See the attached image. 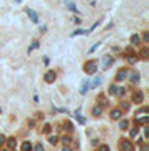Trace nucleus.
<instances>
[{"label": "nucleus", "mask_w": 149, "mask_h": 151, "mask_svg": "<svg viewBox=\"0 0 149 151\" xmlns=\"http://www.w3.org/2000/svg\"><path fill=\"white\" fill-rule=\"evenodd\" d=\"M96 71H97L96 61H87L86 64H84V72L86 74H96Z\"/></svg>", "instance_id": "obj_1"}, {"label": "nucleus", "mask_w": 149, "mask_h": 151, "mask_svg": "<svg viewBox=\"0 0 149 151\" xmlns=\"http://www.w3.org/2000/svg\"><path fill=\"white\" fill-rule=\"evenodd\" d=\"M119 149H121V151H132L134 149V144L129 139H121V141H119Z\"/></svg>", "instance_id": "obj_2"}, {"label": "nucleus", "mask_w": 149, "mask_h": 151, "mask_svg": "<svg viewBox=\"0 0 149 151\" xmlns=\"http://www.w3.org/2000/svg\"><path fill=\"white\" fill-rule=\"evenodd\" d=\"M55 77H57V74H55L54 71H49V72L45 74L44 79H45V82H47V84H52V82L55 81Z\"/></svg>", "instance_id": "obj_3"}, {"label": "nucleus", "mask_w": 149, "mask_h": 151, "mask_svg": "<svg viewBox=\"0 0 149 151\" xmlns=\"http://www.w3.org/2000/svg\"><path fill=\"white\" fill-rule=\"evenodd\" d=\"M27 15H28V19H30L34 24H37V22H39V15H37V14H35L32 9H27Z\"/></svg>", "instance_id": "obj_4"}, {"label": "nucleus", "mask_w": 149, "mask_h": 151, "mask_svg": "<svg viewBox=\"0 0 149 151\" xmlns=\"http://www.w3.org/2000/svg\"><path fill=\"white\" fill-rule=\"evenodd\" d=\"M126 77H127V71H126V69H121V71H117V76H116V81H117V82L124 81Z\"/></svg>", "instance_id": "obj_5"}, {"label": "nucleus", "mask_w": 149, "mask_h": 151, "mask_svg": "<svg viewBox=\"0 0 149 151\" xmlns=\"http://www.w3.org/2000/svg\"><path fill=\"white\" fill-rule=\"evenodd\" d=\"M132 99H134V102H142L144 101V94H142V91H138V92H134V96H132Z\"/></svg>", "instance_id": "obj_6"}, {"label": "nucleus", "mask_w": 149, "mask_h": 151, "mask_svg": "<svg viewBox=\"0 0 149 151\" xmlns=\"http://www.w3.org/2000/svg\"><path fill=\"white\" fill-rule=\"evenodd\" d=\"M110 117H112V119H121L122 111L121 109H112V111H110Z\"/></svg>", "instance_id": "obj_7"}, {"label": "nucleus", "mask_w": 149, "mask_h": 151, "mask_svg": "<svg viewBox=\"0 0 149 151\" xmlns=\"http://www.w3.org/2000/svg\"><path fill=\"white\" fill-rule=\"evenodd\" d=\"M92 114H94V116H100V114H102V106H100V104L94 106L92 107Z\"/></svg>", "instance_id": "obj_8"}, {"label": "nucleus", "mask_w": 149, "mask_h": 151, "mask_svg": "<svg viewBox=\"0 0 149 151\" xmlns=\"http://www.w3.org/2000/svg\"><path fill=\"white\" fill-rule=\"evenodd\" d=\"M110 66H112V57L106 56L104 57V69H107V67H110Z\"/></svg>", "instance_id": "obj_9"}, {"label": "nucleus", "mask_w": 149, "mask_h": 151, "mask_svg": "<svg viewBox=\"0 0 149 151\" xmlns=\"http://www.w3.org/2000/svg\"><path fill=\"white\" fill-rule=\"evenodd\" d=\"M32 149V144L28 143V141H25V143H22V151H30Z\"/></svg>", "instance_id": "obj_10"}, {"label": "nucleus", "mask_w": 149, "mask_h": 151, "mask_svg": "<svg viewBox=\"0 0 149 151\" xmlns=\"http://www.w3.org/2000/svg\"><path fill=\"white\" fill-rule=\"evenodd\" d=\"M5 143H7V144H8V146H10V148H14V146L17 144V141H15V138H8V139H7Z\"/></svg>", "instance_id": "obj_11"}, {"label": "nucleus", "mask_w": 149, "mask_h": 151, "mask_svg": "<svg viewBox=\"0 0 149 151\" xmlns=\"http://www.w3.org/2000/svg\"><path fill=\"white\" fill-rule=\"evenodd\" d=\"M139 42H141V39H139L138 35H132V37H131V44L132 45H138Z\"/></svg>", "instance_id": "obj_12"}, {"label": "nucleus", "mask_w": 149, "mask_h": 151, "mask_svg": "<svg viewBox=\"0 0 149 151\" xmlns=\"http://www.w3.org/2000/svg\"><path fill=\"white\" fill-rule=\"evenodd\" d=\"M127 126H129V123H127V119H122L121 123H119V128H121V129H127Z\"/></svg>", "instance_id": "obj_13"}, {"label": "nucleus", "mask_w": 149, "mask_h": 151, "mask_svg": "<svg viewBox=\"0 0 149 151\" xmlns=\"http://www.w3.org/2000/svg\"><path fill=\"white\" fill-rule=\"evenodd\" d=\"M131 81H132L134 84H136V82H139V74H138V72H134L132 76H131Z\"/></svg>", "instance_id": "obj_14"}, {"label": "nucleus", "mask_w": 149, "mask_h": 151, "mask_svg": "<svg viewBox=\"0 0 149 151\" xmlns=\"http://www.w3.org/2000/svg\"><path fill=\"white\" fill-rule=\"evenodd\" d=\"M49 141H50V144H57L59 138H57V136H50V138H49Z\"/></svg>", "instance_id": "obj_15"}, {"label": "nucleus", "mask_w": 149, "mask_h": 151, "mask_svg": "<svg viewBox=\"0 0 149 151\" xmlns=\"http://www.w3.org/2000/svg\"><path fill=\"white\" fill-rule=\"evenodd\" d=\"M87 91H89V84H87V82H84V86H82V89H80V92H82V94H86Z\"/></svg>", "instance_id": "obj_16"}, {"label": "nucleus", "mask_w": 149, "mask_h": 151, "mask_svg": "<svg viewBox=\"0 0 149 151\" xmlns=\"http://www.w3.org/2000/svg\"><path fill=\"white\" fill-rule=\"evenodd\" d=\"M127 61H129V64H136V62H138V57L129 56V57H127Z\"/></svg>", "instance_id": "obj_17"}, {"label": "nucleus", "mask_w": 149, "mask_h": 151, "mask_svg": "<svg viewBox=\"0 0 149 151\" xmlns=\"http://www.w3.org/2000/svg\"><path fill=\"white\" fill-rule=\"evenodd\" d=\"M99 151H110V148L107 144H100L99 146Z\"/></svg>", "instance_id": "obj_18"}, {"label": "nucleus", "mask_w": 149, "mask_h": 151, "mask_svg": "<svg viewBox=\"0 0 149 151\" xmlns=\"http://www.w3.org/2000/svg\"><path fill=\"white\" fill-rule=\"evenodd\" d=\"M138 133H139V128H138V126H136L134 129H131V136H132V138H134V136H138Z\"/></svg>", "instance_id": "obj_19"}, {"label": "nucleus", "mask_w": 149, "mask_h": 151, "mask_svg": "<svg viewBox=\"0 0 149 151\" xmlns=\"http://www.w3.org/2000/svg\"><path fill=\"white\" fill-rule=\"evenodd\" d=\"M37 47H39V42H34V44L30 45V47H28V50H35Z\"/></svg>", "instance_id": "obj_20"}, {"label": "nucleus", "mask_w": 149, "mask_h": 151, "mask_svg": "<svg viewBox=\"0 0 149 151\" xmlns=\"http://www.w3.org/2000/svg\"><path fill=\"white\" fill-rule=\"evenodd\" d=\"M141 56H142L144 59H146V57L149 56V50H148V49H142V52H141Z\"/></svg>", "instance_id": "obj_21"}, {"label": "nucleus", "mask_w": 149, "mask_h": 151, "mask_svg": "<svg viewBox=\"0 0 149 151\" xmlns=\"http://www.w3.org/2000/svg\"><path fill=\"white\" fill-rule=\"evenodd\" d=\"M116 94H117V96H122V94H124V87H117Z\"/></svg>", "instance_id": "obj_22"}, {"label": "nucleus", "mask_w": 149, "mask_h": 151, "mask_svg": "<svg viewBox=\"0 0 149 151\" xmlns=\"http://www.w3.org/2000/svg\"><path fill=\"white\" fill-rule=\"evenodd\" d=\"M44 133H45V134L50 133V124H45V126H44Z\"/></svg>", "instance_id": "obj_23"}, {"label": "nucleus", "mask_w": 149, "mask_h": 151, "mask_svg": "<svg viewBox=\"0 0 149 151\" xmlns=\"http://www.w3.org/2000/svg\"><path fill=\"white\" fill-rule=\"evenodd\" d=\"M116 91H117V87L112 86V87H109V94H116Z\"/></svg>", "instance_id": "obj_24"}, {"label": "nucleus", "mask_w": 149, "mask_h": 151, "mask_svg": "<svg viewBox=\"0 0 149 151\" xmlns=\"http://www.w3.org/2000/svg\"><path fill=\"white\" fill-rule=\"evenodd\" d=\"M62 143H64V144H69V143H70V138H67V136H66V138H62Z\"/></svg>", "instance_id": "obj_25"}, {"label": "nucleus", "mask_w": 149, "mask_h": 151, "mask_svg": "<svg viewBox=\"0 0 149 151\" xmlns=\"http://www.w3.org/2000/svg\"><path fill=\"white\" fill-rule=\"evenodd\" d=\"M122 109H124V111H127V109H129V104H127V102L121 104V111H122Z\"/></svg>", "instance_id": "obj_26"}, {"label": "nucleus", "mask_w": 149, "mask_h": 151, "mask_svg": "<svg viewBox=\"0 0 149 151\" xmlns=\"http://www.w3.org/2000/svg\"><path fill=\"white\" fill-rule=\"evenodd\" d=\"M5 141H7L5 136H0V146H4V144H5Z\"/></svg>", "instance_id": "obj_27"}, {"label": "nucleus", "mask_w": 149, "mask_h": 151, "mask_svg": "<svg viewBox=\"0 0 149 151\" xmlns=\"http://www.w3.org/2000/svg\"><path fill=\"white\" fill-rule=\"evenodd\" d=\"M86 32H89V30H76L74 35H80V34H86Z\"/></svg>", "instance_id": "obj_28"}, {"label": "nucleus", "mask_w": 149, "mask_h": 151, "mask_svg": "<svg viewBox=\"0 0 149 151\" xmlns=\"http://www.w3.org/2000/svg\"><path fill=\"white\" fill-rule=\"evenodd\" d=\"M69 9H70L72 12H77V9H76V5H74V4H69Z\"/></svg>", "instance_id": "obj_29"}, {"label": "nucleus", "mask_w": 149, "mask_h": 151, "mask_svg": "<svg viewBox=\"0 0 149 151\" xmlns=\"http://www.w3.org/2000/svg\"><path fill=\"white\" fill-rule=\"evenodd\" d=\"M66 128H67V131H69V133H70V131H72V128H74V126H72L70 123H67V124H66Z\"/></svg>", "instance_id": "obj_30"}, {"label": "nucleus", "mask_w": 149, "mask_h": 151, "mask_svg": "<svg viewBox=\"0 0 149 151\" xmlns=\"http://www.w3.org/2000/svg\"><path fill=\"white\" fill-rule=\"evenodd\" d=\"M77 121H79V123H82V124H84V123H86V119H84V117H82V116H79V114H77Z\"/></svg>", "instance_id": "obj_31"}, {"label": "nucleus", "mask_w": 149, "mask_h": 151, "mask_svg": "<svg viewBox=\"0 0 149 151\" xmlns=\"http://www.w3.org/2000/svg\"><path fill=\"white\" fill-rule=\"evenodd\" d=\"M35 151H44V146H42V144H37V146H35Z\"/></svg>", "instance_id": "obj_32"}, {"label": "nucleus", "mask_w": 149, "mask_h": 151, "mask_svg": "<svg viewBox=\"0 0 149 151\" xmlns=\"http://www.w3.org/2000/svg\"><path fill=\"white\" fill-rule=\"evenodd\" d=\"M99 82H100L99 79H94V81H92V86H94V87H96V86H99Z\"/></svg>", "instance_id": "obj_33"}, {"label": "nucleus", "mask_w": 149, "mask_h": 151, "mask_svg": "<svg viewBox=\"0 0 149 151\" xmlns=\"http://www.w3.org/2000/svg\"><path fill=\"white\" fill-rule=\"evenodd\" d=\"M142 151H149V148H148V144H144V146H142Z\"/></svg>", "instance_id": "obj_34"}, {"label": "nucleus", "mask_w": 149, "mask_h": 151, "mask_svg": "<svg viewBox=\"0 0 149 151\" xmlns=\"http://www.w3.org/2000/svg\"><path fill=\"white\" fill-rule=\"evenodd\" d=\"M62 151H72V149H70V148H67V146H66V148H64V149H62Z\"/></svg>", "instance_id": "obj_35"}, {"label": "nucleus", "mask_w": 149, "mask_h": 151, "mask_svg": "<svg viewBox=\"0 0 149 151\" xmlns=\"http://www.w3.org/2000/svg\"><path fill=\"white\" fill-rule=\"evenodd\" d=\"M0 151H7V149H0Z\"/></svg>", "instance_id": "obj_36"}, {"label": "nucleus", "mask_w": 149, "mask_h": 151, "mask_svg": "<svg viewBox=\"0 0 149 151\" xmlns=\"http://www.w3.org/2000/svg\"><path fill=\"white\" fill-rule=\"evenodd\" d=\"M17 2H22V0H17Z\"/></svg>", "instance_id": "obj_37"}]
</instances>
